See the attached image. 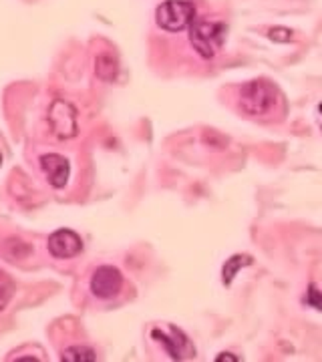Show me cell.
Segmentation results:
<instances>
[{"instance_id":"8","label":"cell","mask_w":322,"mask_h":362,"mask_svg":"<svg viewBox=\"0 0 322 362\" xmlns=\"http://www.w3.org/2000/svg\"><path fill=\"white\" fill-rule=\"evenodd\" d=\"M40 168L47 175V181L51 183L52 187H64L69 175H71V165L63 156H57V153H49V156L40 157Z\"/></svg>"},{"instance_id":"12","label":"cell","mask_w":322,"mask_h":362,"mask_svg":"<svg viewBox=\"0 0 322 362\" xmlns=\"http://www.w3.org/2000/svg\"><path fill=\"white\" fill-rule=\"evenodd\" d=\"M13 296V282L0 272V310L6 306V302Z\"/></svg>"},{"instance_id":"1","label":"cell","mask_w":322,"mask_h":362,"mask_svg":"<svg viewBox=\"0 0 322 362\" xmlns=\"http://www.w3.org/2000/svg\"><path fill=\"white\" fill-rule=\"evenodd\" d=\"M228 26L219 21H193L190 25V42L204 59H212L226 40Z\"/></svg>"},{"instance_id":"11","label":"cell","mask_w":322,"mask_h":362,"mask_svg":"<svg viewBox=\"0 0 322 362\" xmlns=\"http://www.w3.org/2000/svg\"><path fill=\"white\" fill-rule=\"evenodd\" d=\"M63 361L67 362H95L97 354L89 346H71L63 352Z\"/></svg>"},{"instance_id":"6","label":"cell","mask_w":322,"mask_h":362,"mask_svg":"<svg viewBox=\"0 0 322 362\" xmlns=\"http://www.w3.org/2000/svg\"><path fill=\"white\" fill-rule=\"evenodd\" d=\"M123 288V276L113 266H101L97 268L91 278V292L101 300L117 296Z\"/></svg>"},{"instance_id":"2","label":"cell","mask_w":322,"mask_h":362,"mask_svg":"<svg viewBox=\"0 0 322 362\" xmlns=\"http://www.w3.org/2000/svg\"><path fill=\"white\" fill-rule=\"evenodd\" d=\"M278 90L268 81H252L242 87L240 105L248 115H266L276 109Z\"/></svg>"},{"instance_id":"4","label":"cell","mask_w":322,"mask_h":362,"mask_svg":"<svg viewBox=\"0 0 322 362\" xmlns=\"http://www.w3.org/2000/svg\"><path fill=\"white\" fill-rule=\"evenodd\" d=\"M52 133L61 139H71L77 135V111L71 103L63 99H57L49 109Z\"/></svg>"},{"instance_id":"9","label":"cell","mask_w":322,"mask_h":362,"mask_svg":"<svg viewBox=\"0 0 322 362\" xmlns=\"http://www.w3.org/2000/svg\"><path fill=\"white\" fill-rule=\"evenodd\" d=\"M252 264V258L250 256H232V258L228 259L226 264H224V270H222V280H224V284H232L234 276L238 274L240 268H244V266H250Z\"/></svg>"},{"instance_id":"3","label":"cell","mask_w":322,"mask_h":362,"mask_svg":"<svg viewBox=\"0 0 322 362\" xmlns=\"http://www.w3.org/2000/svg\"><path fill=\"white\" fill-rule=\"evenodd\" d=\"M155 21L168 33H180L195 21V6L190 0H166L157 6Z\"/></svg>"},{"instance_id":"16","label":"cell","mask_w":322,"mask_h":362,"mask_svg":"<svg viewBox=\"0 0 322 362\" xmlns=\"http://www.w3.org/2000/svg\"><path fill=\"white\" fill-rule=\"evenodd\" d=\"M0 161H2V156H0Z\"/></svg>"},{"instance_id":"7","label":"cell","mask_w":322,"mask_h":362,"mask_svg":"<svg viewBox=\"0 0 322 362\" xmlns=\"http://www.w3.org/2000/svg\"><path fill=\"white\" fill-rule=\"evenodd\" d=\"M83 250V240L73 230H57L49 238V252L54 258H75Z\"/></svg>"},{"instance_id":"13","label":"cell","mask_w":322,"mask_h":362,"mask_svg":"<svg viewBox=\"0 0 322 362\" xmlns=\"http://www.w3.org/2000/svg\"><path fill=\"white\" fill-rule=\"evenodd\" d=\"M292 37H294L292 30L284 28V26H276L270 30V39L276 40V42H288V40H292Z\"/></svg>"},{"instance_id":"5","label":"cell","mask_w":322,"mask_h":362,"mask_svg":"<svg viewBox=\"0 0 322 362\" xmlns=\"http://www.w3.org/2000/svg\"><path fill=\"white\" fill-rule=\"evenodd\" d=\"M151 337L166 346V350H168L169 356H171L173 361H185V358L195 356V349L192 346V342H190L188 337L181 332L180 328H176V326H169L168 332L155 328L154 332H151Z\"/></svg>"},{"instance_id":"15","label":"cell","mask_w":322,"mask_h":362,"mask_svg":"<svg viewBox=\"0 0 322 362\" xmlns=\"http://www.w3.org/2000/svg\"><path fill=\"white\" fill-rule=\"evenodd\" d=\"M224 361L236 362V361H238V358H236V356H230V352H224L222 356H218V358H216V362H224Z\"/></svg>"},{"instance_id":"14","label":"cell","mask_w":322,"mask_h":362,"mask_svg":"<svg viewBox=\"0 0 322 362\" xmlns=\"http://www.w3.org/2000/svg\"><path fill=\"white\" fill-rule=\"evenodd\" d=\"M306 302H310L316 310H321V294H318V290H316V286H310L309 290V298H306Z\"/></svg>"},{"instance_id":"10","label":"cell","mask_w":322,"mask_h":362,"mask_svg":"<svg viewBox=\"0 0 322 362\" xmlns=\"http://www.w3.org/2000/svg\"><path fill=\"white\" fill-rule=\"evenodd\" d=\"M95 71L103 81H113L117 77V61L111 54H99Z\"/></svg>"}]
</instances>
